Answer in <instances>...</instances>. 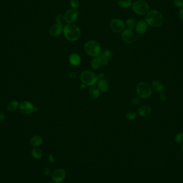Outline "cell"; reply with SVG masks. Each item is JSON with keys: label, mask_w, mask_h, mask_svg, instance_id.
Returning <instances> with one entry per match:
<instances>
[{"label": "cell", "mask_w": 183, "mask_h": 183, "mask_svg": "<svg viewBox=\"0 0 183 183\" xmlns=\"http://www.w3.org/2000/svg\"><path fill=\"white\" fill-rule=\"evenodd\" d=\"M163 18L160 12L157 10H151L145 17V22L152 27H158L163 23Z\"/></svg>", "instance_id": "7a4b0ae2"}, {"label": "cell", "mask_w": 183, "mask_h": 183, "mask_svg": "<svg viewBox=\"0 0 183 183\" xmlns=\"http://www.w3.org/2000/svg\"><path fill=\"white\" fill-rule=\"evenodd\" d=\"M91 68L94 70H98L100 68L101 64L100 63L99 61L98 60V58H95L93 59V60L91 62Z\"/></svg>", "instance_id": "d4e9b609"}, {"label": "cell", "mask_w": 183, "mask_h": 183, "mask_svg": "<svg viewBox=\"0 0 183 183\" xmlns=\"http://www.w3.org/2000/svg\"><path fill=\"white\" fill-rule=\"evenodd\" d=\"M102 54H104L105 56H107L108 58H109L111 56H112V51L110 49H107L105 51H104Z\"/></svg>", "instance_id": "1f68e13d"}, {"label": "cell", "mask_w": 183, "mask_h": 183, "mask_svg": "<svg viewBox=\"0 0 183 183\" xmlns=\"http://www.w3.org/2000/svg\"><path fill=\"white\" fill-rule=\"evenodd\" d=\"M175 141L178 143H181L183 142V133L181 132L177 134L175 137Z\"/></svg>", "instance_id": "f1b7e54d"}, {"label": "cell", "mask_w": 183, "mask_h": 183, "mask_svg": "<svg viewBox=\"0 0 183 183\" xmlns=\"http://www.w3.org/2000/svg\"><path fill=\"white\" fill-rule=\"evenodd\" d=\"M32 155L34 159H40L42 156V152L39 148H34L32 149Z\"/></svg>", "instance_id": "603a6c76"}, {"label": "cell", "mask_w": 183, "mask_h": 183, "mask_svg": "<svg viewBox=\"0 0 183 183\" xmlns=\"http://www.w3.org/2000/svg\"><path fill=\"white\" fill-rule=\"evenodd\" d=\"M50 169L48 168H47V167L45 168L44 170V173L46 176H48L49 174H50Z\"/></svg>", "instance_id": "e575fe53"}, {"label": "cell", "mask_w": 183, "mask_h": 183, "mask_svg": "<svg viewBox=\"0 0 183 183\" xmlns=\"http://www.w3.org/2000/svg\"><path fill=\"white\" fill-rule=\"evenodd\" d=\"M81 80L86 85L93 86L99 81V77L95 73L90 71H85L81 74Z\"/></svg>", "instance_id": "277c9868"}, {"label": "cell", "mask_w": 183, "mask_h": 183, "mask_svg": "<svg viewBox=\"0 0 183 183\" xmlns=\"http://www.w3.org/2000/svg\"><path fill=\"white\" fill-rule=\"evenodd\" d=\"M181 150H182V151H183V144L182 145V146H181Z\"/></svg>", "instance_id": "74e56055"}, {"label": "cell", "mask_w": 183, "mask_h": 183, "mask_svg": "<svg viewBox=\"0 0 183 183\" xmlns=\"http://www.w3.org/2000/svg\"><path fill=\"white\" fill-rule=\"evenodd\" d=\"M160 98L162 101H165L166 99V94L163 92H161L160 94Z\"/></svg>", "instance_id": "d6a6232c"}, {"label": "cell", "mask_w": 183, "mask_h": 183, "mask_svg": "<svg viewBox=\"0 0 183 183\" xmlns=\"http://www.w3.org/2000/svg\"><path fill=\"white\" fill-rule=\"evenodd\" d=\"M56 23L60 25L61 26H63L64 24L66 23V20L64 19V17L61 14H59L57 15L56 17Z\"/></svg>", "instance_id": "484cf974"}, {"label": "cell", "mask_w": 183, "mask_h": 183, "mask_svg": "<svg viewBox=\"0 0 183 183\" xmlns=\"http://www.w3.org/2000/svg\"><path fill=\"white\" fill-rule=\"evenodd\" d=\"M173 3L177 7H183V0H173Z\"/></svg>", "instance_id": "f546056e"}, {"label": "cell", "mask_w": 183, "mask_h": 183, "mask_svg": "<svg viewBox=\"0 0 183 183\" xmlns=\"http://www.w3.org/2000/svg\"><path fill=\"white\" fill-rule=\"evenodd\" d=\"M97 58H98V60H99L100 63L101 65H105H105H107L108 63V62H109L108 59L109 58L107 57V56H105L104 54H100L98 56Z\"/></svg>", "instance_id": "cb8c5ba5"}, {"label": "cell", "mask_w": 183, "mask_h": 183, "mask_svg": "<svg viewBox=\"0 0 183 183\" xmlns=\"http://www.w3.org/2000/svg\"><path fill=\"white\" fill-rule=\"evenodd\" d=\"M137 114L134 111H130L127 112L126 115V118L130 120H135L137 118Z\"/></svg>", "instance_id": "4316f807"}, {"label": "cell", "mask_w": 183, "mask_h": 183, "mask_svg": "<svg viewBox=\"0 0 183 183\" xmlns=\"http://www.w3.org/2000/svg\"><path fill=\"white\" fill-rule=\"evenodd\" d=\"M20 106L19 102L17 100H14L10 102L7 105V109L10 111L16 110L18 107Z\"/></svg>", "instance_id": "44dd1931"}, {"label": "cell", "mask_w": 183, "mask_h": 183, "mask_svg": "<svg viewBox=\"0 0 183 183\" xmlns=\"http://www.w3.org/2000/svg\"><path fill=\"white\" fill-rule=\"evenodd\" d=\"M125 24L127 27H129V29L133 30L136 26V20L134 18H129L127 20Z\"/></svg>", "instance_id": "7402d4cb"}, {"label": "cell", "mask_w": 183, "mask_h": 183, "mask_svg": "<svg viewBox=\"0 0 183 183\" xmlns=\"http://www.w3.org/2000/svg\"><path fill=\"white\" fill-rule=\"evenodd\" d=\"M110 26L113 32L120 33L124 30L125 24L122 20L120 19H114L110 22Z\"/></svg>", "instance_id": "52a82bcc"}, {"label": "cell", "mask_w": 183, "mask_h": 183, "mask_svg": "<svg viewBox=\"0 0 183 183\" xmlns=\"http://www.w3.org/2000/svg\"><path fill=\"white\" fill-rule=\"evenodd\" d=\"M98 87L101 91L104 93L107 92L109 89V86L107 81L104 79H101L98 81Z\"/></svg>", "instance_id": "2e32d148"}, {"label": "cell", "mask_w": 183, "mask_h": 183, "mask_svg": "<svg viewBox=\"0 0 183 183\" xmlns=\"http://www.w3.org/2000/svg\"><path fill=\"white\" fill-rule=\"evenodd\" d=\"M136 90L138 95L142 99L149 98L151 95V87L148 84L145 82H140L138 84Z\"/></svg>", "instance_id": "8992f818"}, {"label": "cell", "mask_w": 183, "mask_h": 183, "mask_svg": "<svg viewBox=\"0 0 183 183\" xmlns=\"http://www.w3.org/2000/svg\"><path fill=\"white\" fill-rule=\"evenodd\" d=\"M70 5L72 9H77L79 6V2L78 0H70Z\"/></svg>", "instance_id": "83f0119b"}, {"label": "cell", "mask_w": 183, "mask_h": 183, "mask_svg": "<svg viewBox=\"0 0 183 183\" xmlns=\"http://www.w3.org/2000/svg\"><path fill=\"white\" fill-rule=\"evenodd\" d=\"M132 10L136 14L144 15L149 11L148 4L143 0H138L132 3Z\"/></svg>", "instance_id": "5b68a950"}, {"label": "cell", "mask_w": 183, "mask_h": 183, "mask_svg": "<svg viewBox=\"0 0 183 183\" xmlns=\"http://www.w3.org/2000/svg\"><path fill=\"white\" fill-rule=\"evenodd\" d=\"M84 50L88 55L96 57L101 53V47L98 42L90 40L87 42L84 45Z\"/></svg>", "instance_id": "3957f363"}, {"label": "cell", "mask_w": 183, "mask_h": 183, "mask_svg": "<svg viewBox=\"0 0 183 183\" xmlns=\"http://www.w3.org/2000/svg\"><path fill=\"white\" fill-rule=\"evenodd\" d=\"M42 142V139L39 136H35L30 140V144L33 147L39 146Z\"/></svg>", "instance_id": "d6986e66"}, {"label": "cell", "mask_w": 183, "mask_h": 183, "mask_svg": "<svg viewBox=\"0 0 183 183\" xmlns=\"http://www.w3.org/2000/svg\"><path fill=\"white\" fill-rule=\"evenodd\" d=\"M151 107L148 105H144L139 108L138 110V114L141 117H145L149 115V114L151 112Z\"/></svg>", "instance_id": "9a60e30c"}, {"label": "cell", "mask_w": 183, "mask_h": 183, "mask_svg": "<svg viewBox=\"0 0 183 183\" xmlns=\"http://www.w3.org/2000/svg\"><path fill=\"white\" fill-rule=\"evenodd\" d=\"M121 37L123 41L127 44H130L134 40V33L131 29H125L122 32Z\"/></svg>", "instance_id": "8fae6325"}, {"label": "cell", "mask_w": 183, "mask_h": 183, "mask_svg": "<svg viewBox=\"0 0 183 183\" xmlns=\"http://www.w3.org/2000/svg\"><path fill=\"white\" fill-rule=\"evenodd\" d=\"M179 17L181 18V20H182L183 21V7L181 8L179 11Z\"/></svg>", "instance_id": "d590c367"}, {"label": "cell", "mask_w": 183, "mask_h": 183, "mask_svg": "<svg viewBox=\"0 0 183 183\" xmlns=\"http://www.w3.org/2000/svg\"><path fill=\"white\" fill-rule=\"evenodd\" d=\"M49 160L51 163H54L55 161H56V158H55L51 154H49Z\"/></svg>", "instance_id": "836d02e7"}, {"label": "cell", "mask_w": 183, "mask_h": 183, "mask_svg": "<svg viewBox=\"0 0 183 183\" xmlns=\"http://www.w3.org/2000/svg\"><path fill=\"white\" fill-rule=\"evenodd\" d=\"M69 62L73 66H78L81 62V57L80 55L76 53H72L69 56Z\"/></svg>", "instance_id": "5bb4252c"}, {"label": "cell", "mask_w": 183, "mask_h": 183, "mask_svg": "<svg viewBox=\"0 0 183 183\" xmlns=\"http://www.w3.org/2000/svg\"><path fill=\"white\" fill-rule=\"evenodd\" d=\"M147 29V24L145 20H141L139 21L136 26V31L138 34H144Z\"/></svg>", "instance_id": "4fadbf2b"}, {"label": "cell", "mask_w": 183, "mask_h": 183, "mask_svg": "<svg viewBox=\"0 0 183 183\" xmlns=\"http://www.w3.org/2000/svg\"><path fill=\"white\" fill-rule=\"evenodd\" d=\"M152 87L154 90L158 92H162L164 89L163 84L159 81H155L152 83Z\"/></svg>", "instance_id": "ac0fdd59"}, {"label": "cell", "mask_w": 183, "mask_h": 183, "mask_svg": "<svg viewBox=\"0 0 183 183\" xmlns=\"http://www.w3.org/2000/svg\"><path fill=\"white\" fill-rule=\"evenodd\" d=\"M79 11L76 9H71L68 10L64 15L66 23H73L77 19Z\"/></svg>", "instance_id": "ba28073f"}, {"label": "cell", "mask_w": 183, "mask_h": 183, "mask_svg": "<svg viewBox=\"0 0 183 183\" xmlns=\"http://www.w3.org/2000/svg\"><path fill=\"white\" fill-rule=\"evenodd\" d=\"M64 37L69 41H75L81 37V29L74 23H69L63 27Z\"/></svg>", "instance_id": "6da1fadb"}, {"label": "cell", "mask_w": 183, "mask_h": 183, "mask_svg": "<svg viewBox=\"0 0 183 183\" xmlns=\"http://www.w3.org/2000/svg\"><path fill=\"white\" fill-rule=\"evenodd\" d=\"M5 119V115H4L3 113L0 112V120H4Z\"/></svg>", "instance_id": "8d00e7d4"}, {"label": "cell", "mask_w": 183, "mask_h": 183, "mask_svg": "<svg viewBox=\"0 0 183 183\" xmlns=\"http://www.w3.org/2000/svg\"><path fill=\"white\" fill-rule=\"evenodd\" d=\"M89 93L90 97L93 99H97L100 95V90L98 86H93L90 87Z\"/></svg>", "instance_id": "e0dca14e"}, {"label": "cell", "mask_w": 183, "mask_h": 183, "mask_svg": "<svg viewBox=\"0 0 183 183\" xmlns=\"http://www.w3.org/2000/svg\"><path fill=\"white\" fill-rule=\"evenodd\" d=\"M54 183V182H49V183Z\"/></svg>", "instance_id": "f35d334b"}, {"label": "cell", "mask_w": 183, "mask_h": 183, "mask_svg": "<svg viewBox=\"0 0 183 183\" xmlns=\"http://www.w3.org/2000/svg\"><path fill=\"white\" fill-rule=\"evenodd\" d=\"M140 102V99L137 97H134L131 101V103L134 105H137L138 104H139Z\"/></svg>", "instance_id": "4dcf8cb0"}, {"label": "cell", "mask_w": 183, "mask_h": 183, "mask_svg": "<svg viewBox=\"0 0 183 183\" xmlns=\"http://www.w3.org/2000/svg\"><path fill=\"white\" fill-rule=\"evenodd\" d=\"M63 26L58 24L53 25L49 29V34L52 37H57L63 32Z\"/></svg>", "instance_id": "7c38bea8"}, {"label": "cell", "mask_w": 183, "mask_h": 183, "mask_svg": "<svg viewBox=\"0 0 183 183\" xmlns=\"http://www.w3.org/2000/svg\"><path fill=\"white\" fill-rule=\"evenodd\" d=\"M118 5L120 7L129 8L132 6V0H118Z\"/></svg>", "instance_id": "ffe728a7"}, {"label": "cell", "mask_w": 183, "mask_h": 183, "mask_svg": "<svg viewBox=\"0 0 183 183\" xmlns=\"http://www.w3.org/2000/svg\"><path fill=\"white\" fill-rule=\"evenodd\" d=\"M66 176V172L63 169H57L52 174L51 178L54 183H61L63 181Z\"/></svg>", "instance_id": "9c48e42d"}, {"label": "cell", "mask_w": 183, "mask_h": 183, "mask_svg": "<svg viewBox=\"0 0 183 183\" xmlns=\"http://www.w3.org/2000/svg\"><path fill=\"white\" fill-rule=\"evenodd\" d=\"M35 107L32 103L27 101H23L20 105V111L24 114H31L33 111H35Z\"/></svg>", "instance_id": "30bf717a"}]
</instances>
